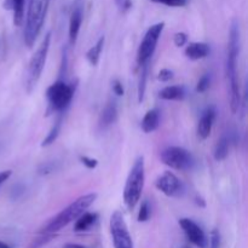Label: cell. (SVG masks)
I'll list each match as a JSON object with an SVG mask.
<instances>
[{"instance_id":"obj_8","label":"cell","mask_w":248,"mask_h":248,"mask_svg":"<svg viewBox=\"0 0 248 248\" xmlns=\"http://www.w3.org/2000/svg\"><path fill=\"white\" fill-rule=\"evenodd\" d=\"M164 28V22H159V23H155L152 27H149L137 51V63L140 67L149 62L152 56L154 55L155 50H156V45L159 43L160 35H161Z\"/></svg>"},{"instance_id":"obj_18","label":"cell","mask_w":248,"mask_h":248,"mask_svg":"<svg viewBox=\"0 0 248 248\" xmlns=\"http://www.w3.org/2000/svg\"><path fill=\"white\" fill-rule=\"evenodd\" d=\"M97 218V213H92V212H84L77 220H75V225H74V230L77 232H87L89 229H91L92 227L96 223Z\"/></svg>"},{"instance_id":"obj_21","label":"cell","mask_w":248,"mask_h":248,"mask_svg":"<svg viewBox=\"0 0 248 248\" xmlns=\"http://www.w3.org/2000/svg\"><path fill=\"white\" fill-rule=\"evenodd\" d=\"M11 10L14 11V24L19 27L24 19V0H11Z\"/></svg>"},{"instance_id":"obj_34","label":"cell","mask_w":248,"mask_h":248,"mask_svg":"<svg viewBox=\"0 0 248 248\" xmlns=\"http://www.w3.org/2000/svg\"><path fill=\"white\" fill-rule=\"evenodd\" d=\"M11 174H12V171H10V170L0 172V186H1L2 184H4L5 182L10 178V177H11Z\"/></svg>"},{"instance_id":"obj_23","label":"cell","mask_w":248,"mask_h":248,"mask_svg":"<svg viewBox=\"0 0 248 248\" xmlns=\"http://www.w3.org/2000/svg\"><path fill=\"white\" fill-rule=\"evenodd\" d=\"M142 67V73H140V84H138V102H142L144 99L145 90H147V79H148V63L140 65Z\"/></svg>"},{"instance_id":"obj_9","label":"cell","mask_w":248,"mask_h":248,"mask_svg":"<svg viewBox=\"0 0 248 248\" xmlns=\"http://www.w3.org/2000/svg\"><path fill=\"white\" fill-rule=\"evenodd\" d=\"M109 229H110L114 248H133L132 237H131L130 232H128L124 215L120 211H115L110 216Z\"/></svg>"},{"instance_id":"obj_20","label":"cell","mask_w":248,"mask_h":248,"mask_svg":"<svg viewBox=\"0 0 248 248\" xmlns=\"http://www.w3.org/2000/svg\"><path fill=\"white\" fill-rule=\"evenodd\" d=\"M104 46V36H101L98 39L96 44L90 48L89 51L86 52V58L89 61V63L91 65H97L99 62V58H101V53L102 50H103Z\"/></svg>"},{"instance_id":"obj_26","label":"cell","mask_w":248,"mask_h":248,"mask_svg":"<svg viewBox=\"0 0 248 248\" xmlns=\"http://www.w3.org/2000/svg\"><path fill=\"white\" fill-rule=\"evenodd\" d=\"M53 237H55V235H53V234H41L40 236L38 237V239H35L33 242H31V245H29V248H40V247H43L44 245H46L48 241H51Z\"/></svg>"},{"instance_id":"obj_25","label":"cell","mask_w":248,"mask_h":248,"mask_svg":"<svg viewBox=\"0 0 248 248\" xmlns=\"http://www.w3.org/2000/svg\"><path fill=\"white\" fill-rule=\"evenodd\" d=\"M149 218H150V206H149V202L145 200L143 201L142 205H140V212H138V222L144 223L147 222Z\"/></svg>"},{"instance_id":"obj_28","label":"cell","mask_w":248,"mask_h":248,"mask_svg":"<svg viewBox=\"0 0 248 248\" xmlns=\"http://www.w3.org/2000/svg\"><path fill=\"white\" fill-rule=\"evenodd\" d=\"M173 74H174L173 70L164 68V69L160 70L159 74H157V80L161 82H167V81H170L172 78H173Z\"/></svg>"},{"instance_id":"obj_16","label":"cell","mask_w":248,"mask_h":248,"mask_svg":"<svg viewBox=\"0 0 248 248\" xmlns=\"http://www.w3.org/2000/svg\"><path fill=\"white\" fill-rule=\"evenodd\" d=\"M159 97L165 101H183L186 97V89L181 85L166 86L160 91Z\"/></svg>"},{"instance_id":"obj_33","label":"cell","mask_w":248,"mask_h":248,"mask_svg":"<svg viewBox=\"0 0 248 248\" xmlns=\"http://www.w3.org/2000/svg\"><path fill=\"white\" fill-rule=\"evenodd\" d=\"M113 91L116 96H123L124 92H125L123 84L119 80H114L113 81Z\"/></svg>"},{"instance_id":"obj_1","label":"cell","mask_w":248,"mask_h":248,"mask_svg":"<svg viewBox=\"0 0 248 248\" xmlns=\"http://www.w3.org/2000/svg\"><path fill=\"white\" fill-rule=\"evenodd\" d=\"M240 53V28L237 21L232 23L229 31V43L227 52V77L230 87V108L236 114L241 106L239 78H237V58Z\"/></svg>"},{"instance_id":"obj_5","label":"cell","mask_w":248,"mask_h":248,"mask_svg":"<svg viewBox=\"0 0 248 248\" xmlns=\"http://www.w3.org/2000/svg\"><path fill=\"white\" fill-rule=\"evenodd\" d=\"M51 43V31H48L44 36L43 41L36 48L34 55L31 56L28 64V72H27V91L31 92V90L36 86L39 79H40L43 70L45 68L46 60H47L48 50H50Z\"/></svg>"},{"instance_id":"obj_32","label":"cell","mask_w":248,"mask_h":248,"mask_svg":"<svg viewBox=\"0 0 248 248\" xmlns=\"http://www.w3.org/2000/svg\"><path fill=\"white\" fill-rule=\"evenodd\" d=\"M80 161L87 167V169L92 170V169H96L97 165H98V161L96 159H91V157H87V156H81L80 157Z\"/></svg>"},{"instance_id":"obj_11","label":"cell","mask_w":248,"mask_h":248,"mask_svg":"<svg viewBox=\"0 0 248 248\" xmlns=\"http://www.w3.org/2000/svg\"><path fill=\"white\" fill-rule=\"evenodd\" d=\"M179 225L183 229L186 239L191 244L195 245L199 248L208 247V239L206 236L205 232L194 220L189 219V218H182V219H179Z\"/></svg>"},{"instance_id":"obj_22","label":"cell","mask_w":248,"mask_h":248,"mask_svg":"<svg viewBox=\"0 0 248 248\" xmlns=\"http://www.w3.org/2000/svg\"><path fill=\"white\" fill-rule=\"evenodd\" d=\"M61 127H62V119H58L57 121L55 123V125L52 126V128L50 130V132L47 133V136L45 137V140H43L41 143V147H48L52 143H55V140H57L58 136H60L61 132Z\"/></svg>"},{"instance_id":"obj_35","label":"cell","mask_w":248,"mask_h":248,"mask_svg":"<svg viewBox=\"0 0 248 248\" xmlns=\"http://www.w3.org/2000/svg\"><path fill=\"white\" fill-rule=\"evenodd\" d=\"M63 248H85L81 245H78V244H67Z\"/></svg>"},{"instance_id":"obj_13","label":"cell","mask_w":248,"mask_h":248,"mask_svg":"<svg viewBox=\"0 0 248 248\" xmlns=\"http://www.w3.org/2000/svg\"><path fill=\"white\" fill-rule=\"evenodd\" d=\"M211 52L210 45L206 43H190L188 46H186V57L191 61H199L203 60V58L207 57Z\"/></svg>"},{"instance_id":"obj_7","label":"cell","mask_w":248,"mask_h":248,"mask_svg":"<svg viewBox=\"0 0 248 248\" xmlns=\"http://www.w3.org/2000/svg\"><path fill=\"white\" fill-rule=\"evenodd\" d=\"M160 159L166 166L176 171H188L194 166V157L189 150L182 147H169L160 154Z\"/></svg>"},{"instance_id":"obj_31","label":"cell","mask_w":248,"mask_h":248,"mask_svg":"<svg viewBox=\"0 0 248 248\" xmlns=\"http://www.w3.org/2000/svg\"><path fill=\"white\" fill-rule=\"evenodd\" d=\"M55 171V165L51 164V162H46V164H43L40 167H39L38 172L41 176H45V174L52 173Z\"/></svg>"},{"instance_id":"obj_12","label":"cell","mask_w":248,"mask_h":248,"mask_svg":"<svg viewBox=\"0 0 248 248\" xmlns=\"http://www.w3.org/2000/svg\"><path fill=\"white\" fill-rule=\"evenodd\" d=\"M216 114L217 113H216L215 107H210L202 113V116L198 124V136L200 140H205L210 137L216 120Z\"/></svg>"},{"instance_id":"obj_36","label":"cell","mask_w":248,"mask_h":248,"mask_svg":"<svg viewBox=\"0 0 248 248\" xmlns=\"http://www.w3.org/2000/svg\"><path fill=\"white\" fill-rule=\"evenodd\" d=\"M0 248H11V247H10L7 244H5V242L0 241Z\"/></svg>"},{"instance_id":"obj_3","label":"cell","mask_w":248,"mask_h":248,"mask_svg":"<svg viewBox=\"0 0 248 248\" xmlns=\"http://www.w3.org/2000/svg\"><path fill=\"white\" fill-rule=\"evenodd\" d=\"M50 0H29L28 12L26 17V27L23 31L24 44L28 48H31L43 29L47 14Z\"/></svg>"},{"instance_id":"obj_15","label":"cell","mask_w":248,"mask_h":248,"mask_svg":"<svg viewBox=\"0 0 248 248\" xmlns=\"http://www.w3.org/2000/svg\"><path fill=\"white\" fill-rule=\"evenodd\" d=\"M160 125V111L159 109L154 108L150 109L145 113L144 118H143L142 123H140V127H142L144 133H152L157 130Z\"/></svg>"},{"instance_id":"obj_17","label":"cell","mask_w":248,"mask_h":248,"mask_svg":"<svg viewBox=\"0 0 248 248\" xmlns=\"http://www.w3.org/2000/svg\"><path fill=\"white\" fill-rule=\"evenodd\" d=\"M118 119V107L114 101H110L106 107L99 118V124L102 127H108L111 124H114Z\"/></svg>"},{"instance_id":"obj_6","label":"cell","mask_w":248,"mask_h":248,"mask_svg":"<svg viewBox=\"0 0 248 248\" xmlns=\"http://www.w3.org/2000/svg\"><path fill=\"white\" fill-rule=\"evenodd\" d=\"M74 96V87L65 84L62 80L53 82L46 91V98L48 102L47 113H60L63 111Z\"/></svg>"},{"instance_id":"obj_19","label":"cell","mask_w":248,"mask_h":248,"mask_svg":"<svg viewBox=\"0 0 248 248\" xmlns=\"http://www.w3.org/2000/svg\"><path fill=\"white\" fill-rule=\"evenodd\" d=\"M229 145L230 140L228 136H223L217 142L215 147V152H213V156L217 161H223L227 159L228 154H229Z\"/></svg>"},{"instance_id":"obj_2","label":"cell","mask_w":248,"mask_h":248,"mask_svg":"<svg viewBox=\"0 0 248 248\" xmlns=\"http://www.w3.org/2000/svg\"><path fill=\"white\" fill-rule=\"evenodd\" d=\"M96 199V193H90L86 194V195L80 196V198L77 199L74 202L70 203L68 207H65L64 210L61 211L58 215H56L55 217L51 218L48 222H46L45 224L41 227L40 234H55V232H60L61 229L67 227L69 223L77 220L82 213L86 212V211L93 205Z\"/></svg>"},{"instance_id":"obj_24","label":"cell","mask_w":248,"mask_h":248,"mask_svg":"<svg viewBox=\"0 0 248 248\" xmlns=\"http://www.w3.org/2000/svg\"><path fill=\"white\" fill-rule=\"evenodd\" d=\"M211 86V75L205 74L200 78V80L198 81V85H196V92L199 93H203V92L207 91Z\"/></svg>"},{"instance_id":"obj_14","label":"cell","mask_w":248,"mask_h":248,"mask_svg":"<svg viewBox=\"0 0 248 248\" xmlns=\"http://www.w3.org/2000/svg\"><path fill=\"white\" fill-rule=\"evenodd\" d=\"M82 23V7L77 6L72 12L69 21V43L70 45H74L77 43L78 35H79L80 27Z\"/></svg>"},{"instance_id":"obj_30","label":"cell","mask_w":248,"mask_h":248,"mask_svg":"<svg viewBox=\"0 0 248 248\" xmlns=\"http://www.w3.org/2000/svg\"><path fill=\"white\" fill-rule=\"evenodd\" d=\"M210 248H219L220 245V235L218 232V230H213L212 234H211V240L208 242Z\"/></svg>"},{"instance_id":"obj_4","label":"cell","mask_w":248,"mask_h":248,"mask_svg":"<svg viewBox=\"0 0 248 248\" xmlns=\"http://www.w3.org/2000/svg\"><path fill=\"white\" fill-rule=\"evenodd\" d=\"M145 182L144 157L138 156L130 170L125 188H124V202L128 210H133L142 196Z\"/></svg>"},{"instance_id":"obj_29","label":"cell","mask_w":248,"mask_h":248,"mask_svg":"<svg viewBox=\"0 0 248 248\" xmlns=\"http://www.w3.org/2000/svg\"><path fill=\"white\" fill-rule=\"evenodd\" d=\"M173 41L174 45H176L177 47H182V46L186 45V41H188V35H186V33H183V31H179V33L174 34Z\"/></svg>"},{"instance_id":"obj_10","label":"cell","mask_w":248,"mask_h":248,"mask_svg":"<svg viewBox=\"0 0 248 248\" xmlns=\"http://www.w3.org/2000/svg\"><path fill=\"white\" fill-rule=\"evenodd\" d=\"M155 186L159 191L169 198H182L186 193V186L183 182L172 172H165L157 177L155 181Z\"/></svg>"},{"instance_id":"obj_27","label":"cell","mask_w":248,"mask_h":248,"mask_svg":"<svg viewBox=\"0 0 248 248\" xmlns=\"http://www.w3.org/2000/svg\"><path fill=\"white\" fill-rule=\"evenodd\" d=\"M152 1L157 2V4L166 5L170 7H182L186 6L188 0H152Z\"/></svg>"}]
</instances>
